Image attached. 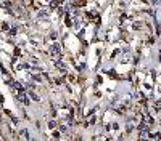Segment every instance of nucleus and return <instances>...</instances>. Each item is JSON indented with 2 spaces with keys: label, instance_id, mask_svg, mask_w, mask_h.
Masks as SVG:
<instances>
[{
  "label": "nucleus",
  "instance_id": "1",
  "mask_svg": "<svg viewBox=\"0 0 161 141\" xmlns=\"http://www.w3.org/2000/svg\"><path fill=\"white\" fill-rule=\"evenodd\" d=\"M58 53H60V45L55 43V45L52 47V55H58Z\"/></svg>",
  "mask_w": 161,
  "mask_h": 141
},
{
  "label": "nucleus",
  "instance_id": "3",
  "mask_svg": "<svg viewBox=\"0 0 161 141\" xmlns=\"http://www.w3.org/2000/svg\"><path fill=\"white\" fill-rule=\"evenodd\" d=\"M48 128H55V122H53V120L48 123Z\"/></svg>",
  "mask_w": 161,
  "mask_h": 141
},
{
  "label": "nucleus",
  "instance_id": "2",
  "mask_svg": "<svg viewBox=\"0 0 161 141\" xmlns=\"http://www.w3.org/2000/svg\"><path fill=\"white\" fill-rule=\"evenodd\" d=\"M21 138H29V133H28V130H23V132H21Z\"/></svg>",
  "mask_w": 161,
  "mask_h": 141
}]
</instances>
